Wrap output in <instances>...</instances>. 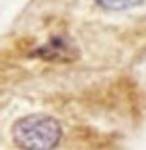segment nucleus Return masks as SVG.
I'll list each match as a JSON object with an SVG mask.
<instances>
[{
	"mask_svg": "<svg viewBox=\"0 0 146 150\" xmlns=\"http://www.w3.org/2000/svg\"><path fill=\"white\" fill-rule=\"evenodd\" d=\"M12 137L22 150H53L62 138V128L49 115H27L16 121Z\"/></svg>",
	"mask_w": 146,
	"mask_h": 150,
	"instance_id": "obj_1",
	"label": "nucleus"
},
{
	"mask_svg": "<svg viewBox=\"0 0 146 150\" xmlns=\"http://www.w3.org/2000/svg\"><path fill=\"white\" fill-rule=\"evenodd\" d=\"M96 5L106 11H127L142 5L145 0H95Z\"/></svg>",
	"mask_w": 146,
	"mask_h": 150,
	"instance_id": "obj_2",
	"label": "nucleus"
}]
</instances>
